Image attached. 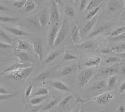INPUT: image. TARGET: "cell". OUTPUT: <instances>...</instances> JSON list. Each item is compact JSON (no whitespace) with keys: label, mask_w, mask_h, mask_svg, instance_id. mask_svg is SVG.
Listing matches in <instances>:
<instances>
[{"label":"cell","mask_w":125,"mask_h":112,"mask_svg":"<svg viewBox=\"0 0 125 112\" xmlns=\"http://www.w3.org/2000/svg\"><path fill=\"white\" fill-rule=\"evenodd\" d=\"M107 87V82L105 79H100L94 83L91 87V89L93 90H101L104 89Z\"/></svg>","instance_id":"obj_15"},{"label":"cell","mask_w":125,"mask_h":112,"mask_svg":"<svg viewBox=\"0 0 125 112\" xmlns=\"http://www.w3.org/2000/svg\"><path fill=\"white\" fill-rule=\"evenodd\" d=\"M39 23L41 26H45L48 24V15L46 8L42 10L39 13Z\"/></svg>","instance_id":"obj_16"},{"label":"cell","mask_w":125,"mask_h":112,"mask_svg":"<svg viewBox=\"0 0 125 112\" xmlns=\"http://www.w3.org/2000/svg\"><path fill=\"white\" fill-rule=\"evenodd\" d=\"M30 43L29 41L24 40H20L18 41V49L22 51H25L30 48Z\"/></svg>","instance_id":"obj_20"},{"label":"cell","mask_w":125,"mask_h":112,"mask_svg":"<svg viewBox=\"0 0 125 112\" xmlns=\"http://www.w3.org/2000/svg\"><path fill=\"white\" fill-rule=\"evenodd\" d=\"M118 112H125V106L123 105H119V107L118 108Z\"/></svg>","instance_id":"obj_47"},{"label":"cell","mask_w":125,"mask_h":112,"mask_svg":"<svg viewBox=\"0 0 125 112\" xmlns=\"http://www.w3.org/2000/svg\"><path fill=\"white\" fill-rule=\"evenodd\" d=\"M49 94V90L45 88H40L34 93V97H42L48 96Z\"/></svg>","instance_id":"obj_34"},{"label":"cell","mask_w":125,"mask_h":112,"mask_svg":"<svg viewBox=\"0 0 125 112\" xmlns=\"http://www.w3.org/2000/svg\"><path fill=\"white\" fill-rule=\"evenodd\" d=\"M60 102V99L58 98H55L54 99H53L52 100H51L50 102L48 103V104H47L44 107H43L42 108V110L44 111V112H48V111H50L51 110L53 109V108H54V106Z\"/></svg>","instance_id":"obj_18"},{"label":"cell","mask_w":125,"mask_h":112,"mask_svg":"<svg viewBox=\"0 0 125 112\" xmlns=\"http://www.w3.org/2000/svg\"><path fill=\"white\" fill-rule=\"evenodd\" d=\"M78 57L74 55L71 54L68 51H64L63 56H62V60L63 61H70V60H78Z\"/></svg>","instance_id":"obj_30"},{"label":"cell","mask_w":125,"mask_h":112,"mask_svg":"<svg viewBox=\"0 0 125 112\" xmlns=\"http://www.w3.org/2000/svg\"><path fill=\"white\" fill-rule=\"evenodd\" d=\"M101 62V58L100 56H95L94 58H91L88 61L84 63V66L88 68H91V67H97L100 65V63Z\"/></svg>","instance_id":"obj_13"},{"label":"cell","mask_w":125,"mask_h":112,"mask_svg":"<svg viewBox=\"0 0 125 112\" xmlns=\"http://www.w3.org/2000/svg\"><path fill=\"white\" fill-rule=\"evenodd\" d=\"M19 19L15 17H9V16H0V22H15L18 21Z\"/></svg>","instance_id":"obj_37"},{"label":"cell","mask_w":125,"mask_h":112,"mask_svg":"<svg viewBox=\"0 0 125 112\" xmlns=\"http://www.w3.org/2000/svg\"><path fill=\"white\" fill-rule=\"evenodd\" d=\"M49 84L51 85V87L55 88L56 90H60V91L69 93L72 92V91L70 89V88L66 84H64V83L61 81H58L57 80V81H50Z\"/></svg>","instance_id":"obj_9"},{"label":"cell","mask_w":125,"mask_h":112,"mask_svg":"<svg viewBox=\"0 0 125 112\" xmlns=\"http://www.w3.org/2000/svg\"><path fill=\"white\" fill-rule=\"evenodd\" d=\"M50 75V73L48 71H44L39 74L37 77L34 78V80L39 81H44Z\"/></svg>","instance_id":"obj_29"},{"label":"cell","mask_w":125,"mask_h":112,"mask_svg":"<svg viewBox=\"0 0 125 112\" xmlns=\"http://www.w3.org/2000/svg\"><path fill=\"white\" fill-rule=\"evenodd\" d=\"M40 109H41V106H37V107H35L33 109L31 110L29 112H39Z\"/></svg>","instance_id":"obj_48"},{"label":"cell","mask_w":125,"mask_h":112,"mask_svg":"<svg viewBox=\"0 0 125 112\" xmlns=\"http://www.w3.org/2000/svg\"><path fill=\"white\" fill-rule=\"evenodd\" d=\"M58 31V25H55V24H54L53 27L51 28V30H50L48 37V44L49 46L51 47V48L54 46V42H55Z\"/></svg>","instance_id":"obj_7"},{"label":"cell","mask_w":125,"mask_h":112,"mask_svg":"<svg viewBox=\"0 0 125 112\" xmlns=\"http://www.w3.org/2000/svg\"><path fill=\"white\" fill-rule=\"evenodd\" d=\"M11 94L10 91H8L5 88L0 86V95H8Z\"/></svg>","instance_id":"obj_44"},{"label":"cell","mask_w":125,"mask_h":112,"mask_svg":"<svg viewBox=\"0 0 125 112\" xmlns=\"http://www.w3.org/2000/svg\"><path fill=\"white\" fill-rule=\"evenodd\" d=\"M119 91L120 93H123L125 92V80H124V81L121 83V85L119 86Z\"/></svg>","instance_id":"obj_45"},{"label":"cell","mask_w":125,"mask_h":112,"mask_svg":"<svg viewBox=\"0 0 125 112\" xmlns=\"http://www.w3.org/2000/svg\"><path fill=\"white\" fill-rule=\"evenodd\" d=\"M78 67H79L77 65L67 66V67H64L62 69V70L60 73V75L62 76V77H66V76L70 75L72 74L73 73L77 71L78 69Z\"/></svg>","instance_id":"obj_11"},{"label":"cell","mask_w":125,"mask_h":112,"mask_svg":"<svg viewBox=\"0 0 125 112\" xmlns=\"http://www.w3.org/2000/svg\"><path fill=\"white\" fill-rule=\"evenodd\" d=\"M16 56L19 58L20 63H25V62L28 61H30V55L27 52L24 51H22L20 52L18 55H16Z\"/></svg>","instance_id":"obj_19"},{"label":"cell","mask_w":125,"mask_h":112,"mask_svg":"<svg viewBox=\"0 0 125 112\" xmlns=\"http://www.w3.org/2000/svg\"><path fill=\"white\" fill-rule=\"evenodd\" d=\"M121 61V59L116 56H111L106 59L105 63L106 64H112V63H117Z\"/></svg>","instance_id":"obj_39"},{"label":"cell","mask_w":125,"mask_h":112,"mask_svg":"<svg viewBox=\"0 0 125 112\" xmlns=\"http://www.w3.org/2000/svg\"><path fill=\"white\" fill-rule=\"evenodd\" d=\"M69 31V24L67 20H64L62 21L61 27L59 29L58 33L57 34L55 42H54V46H57L60 45L62 41H64L65 38L66 37Z\"/></svg>","instance_id":"obj_3"},{"label":"cell","mask_w":125,"mask_h":112,"mask_svg":"<svg viewBox=\"0 0 125 112\" xmlns=\"http://www.w3.org/2000/svg\"><path fill=\"white\" fill-rule=\"evenodd\" d=\"M118 56L122 58H125V51H123V52H121L120 53H119Z\"/></svg>","instance_id":"obj_50"},{"label":"cell","mask_w":125,"mask_h":112,"mask_svg":"<svg viewBox=\"0 0 125 112\" xmlns=\"http://www.w3.org/2000/svg\"><path fill=\"white\" fill-rule=\"evenodd\" d=\"M50 20L53 22L55 25H58L60 23V13L59 11L58 6L56 3V1H52L51 4L50 10Z\"/></svg>","instance_id":"obj_4"},{"label":"cell","mask_w":125,"mask_h":112,"mask_svg":"<svg viewBox=\"0 0 125 112\" xmlns=\"http://www.w3.org/2000/svg\"><path fill=\"white\" fill-rule=\"evenodd\" d=\"M97 16H94L93 18H92L91 20H88L86 23L84 24L83 29V34H86V33H89L90 31L93 29V26L95 24L96 22L97 21Z\"/></svg>","instance_id":"obj_12"},{"label":"cell","mask_w":125,"mask_h":112,"mask_svg":"<svg viewBox=\"0 0 125 112\" xmlns=\"http://www.w3.org/2000/svg\"><path fill=\"white\" fill-rule=\"evenodd\" d=\"M30 23H31L33 26H35V27H38V24H40V23H39V21H38V20H35V19H34V20L33 19V20H30Z\"/></svg>","instance_id":"obj_46"},{"label":"cell","mask_w":125,"mask_h":112,"mask_svg":"<svg viewBox=\"0 0 125 112\" xmlns=\"http://www.w3.org/2000/svg\"><path fill=\"white\" fill-rule=\"evenodd\" d=\"M74 97V95H70L66 97L65 98H64L61 101H60L59 102V106L60 107H62V108H64V106L68 104V103L70 102V100L72 99Z\"/></svg>","instance_id":"obj_35"},{"label":"cell","mask_w":125,"mask_h":112,"mask_svg":"<svg viewBox=\"0 0 125 112\" xmlns=\"http://www.w3.org/2000/svg\"><path fill=\"white\" fill-rule=\"evenodd\" d=\"M88 3H89V1H88V0H81L80 1V10L82 11V10H84V9L86 8Z\"/></svg>","instance_id":"obj_42"},{"label":"cell","mask_w":125,"mask_h":112,"mask_svg":"<svg viewBox=\"0 0 125 112\" xmlns=\"http://www.w3.org/2000/svg\"><path fill=\"white\" fill-rule=\"evenodd\" d=\"M48 96H42V97H34V98H32L30 100V103L31 105H33V106H36L43 101H44L47 98Z\"/></svg>","instance_id":"obj_23"},{"label":"cell","mask_w":125,"mask_h":112,"mask_svg":"<svg viewBox=\"0 0 125 112\" xmlns=\"http://www.w3.org/2000/svg\"><path fill=\"white\" fill-rule=\"evenodd\" d=\"M64 12L66 15L70 17H74L76 14L75 10L71 6H64Z\"/></svg>","instance_id":"obj_28"},{"label":"cell","mask_w":125,"mask_h":112,"mask_svg":"<svg viewBox=\"0 0 125 112\" xmlns=\"http://www.w3.org/2000/svg\"><path fill=\"white\" fill-rule=\"evenodd\" d=\"M93 46V43L91 41H86V42L83 43L81 44H78V45L76 46L78 50H86V49L91 48V47Z\"/></svg>","instance_id":"obj_31"},{"label":"cell","mask_w":125,"mask_h":112,"mask_svg":"<svg viewBox=\"0 0 125 112\" xmlns=\"http://www.w3.org/2000/svg\"><path fill=\"white\" fill-rule=\"evenodd\" d=\"M94 75V70L93 68H88L80 71L78 75V85L80 88L84 87Z\"/></svg>","instance_id":"obj_2"},{"label":"cell","mask_w":125,"mask_h":112,"mask_svg":"<svg viewBox=\"0 0 125 112\" xmlns=\"http://www.w3.org/2000/svg\"><path fill=\"white\" fill-rule=\"evenodd\" d=\"M100 8H101V5L98 6V7L95 8L93 9V10H90V13H88V14L86 15V18H85L86 20L88 21V20H91V19L93 18L94 16H96L97 13H98V11H100Z\"/></svg>","instance_id":"obj_26"},{"label":"cell","mask_w":125,"mask_h":112,"mask_svg":"<svg viewBox=\"0 0 125 112\" xmlns=\"http://www.w3.org/2000/svg\"><path fill=\"white\" fill-rule=\"evenodd\" d=\"M63 112V111H61V112Z\"/></svg>","instance_id":"obj_53"},{"label":"cell","mask_w":125,"mask_h":112,"mask_svg":"<svg viewBox=\"0 0 125 112\" xmlns=\"http://www.w3.org/2000/svg\"><path fill=\"white\" fill-rule=\"evenodd\" d=\"M26 0H21V1H14L13 3V6L16 9H21L22 8L24 7V4H25Z\"/></svg>","instance_id":"obj_38"},{"label":"cell","mask_w":125,"mask_h":112,"mask_svg":"<svg viewBox=\"0 0 125 112\" xmlns=\"http://www.w3.org/2000/svg\"><path fill=\"white\" fill-rule=\"evenodd\" d=\"M115 97L113 94L110 93H104L100 94L98 95L97 98H96L97 103L100 105H105L108 103L109 101L113 100Z\"/></svg>","instance_id":"obj_8"},{"label":"cell","mask_w":125,"mask_h":112,"mask_svg":"<svg viewBox=\"0 0 125 112\" xmlns=\"http://www.w3.org/2000/svg\"><path fill=\"white\" fill-rule=\"evenodd\" d=\"M6 10H8L7 8L3 4H0V11H6Z\"/></svg>","instance_id":"obj_49"},{"label":"cell","mask_w":125,"mask_h":112,"mask_svg":"<svg viewBox=\"0 0 125 112\" xmlns=\"http://www.w3.org/2000/svg\"><path fill=\"white\" fill-rule=\"evenodd\" d=\"M119 69V65H118V64L110 66V67H108L105 68H104L103 70H101V74H103V75H108V74L118 73Z\"/></svg>","instance_id":"obj_17"},{"label":"cell","mask_w":125,"mask_h":112,"mask_svg":"<svg viewBox=\"0 0 125 112\" xmlns=\"http://www.w3.org/2000/svg\"><path fill=\"white\" fill-rule=\"evenodd\" d=\"M116 79V77L115 75H111L109 77L108 81L107 83V87H108V89H112L115 87Z\"/></svg>","instance_id":"obj_33"},{"label":"cell","mask_w":125,"mask_h":112,"mask_svg":"<svg viewBox=\"0 0 125 112\" xmlns=\"http://www.w3.org/2000/svg\"><path fill=\"white\" fill-rule=\"evenodd\" d=\"M61 53L60 51H54V52H52L51 53H50L46 58H45L44 62L45 64L50 63L51 61H53V60H54L58 56L60 55Z\"/></svg>","instance_id":"obj_25"},{"label":"cell","mask_w":125,"mask_h":112,"mask_svg":"<svg viewBox=\"0 0 125 112\" xmlns=\"http://www.w3.org/2000/svg\"></svg>","instance_id":"obj_54"},{"label":"cell","mask_w":125,"mask_h":112,"mask_svg":"<svg viewBox=\"0 0 125 112\" xmlns=\"http://www.w3.org/2000/svg\"><path fill=\"white\" fill-rule=\"evenodd\" d=\"M33 48L35 55L37 56L40 61H43V47L41 40L40 38H37L33 43Z\"/></svg>","instance_id":"obj_5"},{"label":"cell","mask_w":125,"mask_h":112,"mask_svg":"<svg viewBox=\"0 0 125 112\" xmlns=\"http://www.w3.org/2000/svg\"><path fill=\"white\" fill-rule=\"evenodd\" d=\"M71 38L72 42L76 46L78 45L80 40V28L76 24H74V28H73L71 31Z\"/></svg>","instance_id":"obj_10"},{"label":"cell","mask_w":125,"mask_h":112,"mask_svg":"<svg viewBox=\"0 0 125 112\" xmlns=\"http://www.w3.org/2000/svg\"><path fill=\"white\" fill-rule=\"evenodd\" d=\"M4 28L6 29L8 31H9L10 33H12V34H14L16 36H26L29 35V33H27L26 31H24V30H22L21 29L16 28L14 27H11V26H4Z\"/></svg>","instance_id":"obj_14"},{"label":"cell","mask_w":125,"mask_h":112,"mask_svg":"<svg viewBox=\"0 0 125 112\" xmlns=\"http://www.w3.org/2000/svg\"><path fill=\"white\" fill-rule=\"evenodd\" d=\"M125 32V26H121L113 30L110 33L111 37H116Z\"/></svg>","instance_id":"obj_27"},{"label":"cell","mask_w":125,"mask_h":112,"mask_svg":"<svg viewBox=\"0 0 125 112\" xmlns=\"http://www.w3.org/2000/svg\"><path fill=\"white\" fill-rule=\"evenodd\" d=\"M18 93H11L8 94V95H0V101L5 100H7L10 98H12V97H14Z\"/></svg>","instance_id":"obj_40"},{"label":"cell","mask_w":125,"mask_h":112,"mask_svg":"<svg viewBox=\"0 0 125 112\" xmlns=\"http://www.w3.org/2000/svg\"><path fill=\"white\" fill-rule=\"evenodd\" d=\"M53 112V110L52 109V110H51L48 111V112Z\"/></svg>","instance_id":"obj_52"},{"label":"cell","mask_w":125,"mask_h":112,"mask_svg":"<svg viewBox=\"0 0 125 112\" xmlns=\"http://www.w3.org/2000/svg\"><path fill=\"white\" fill-rule=\"evenodd\" d=\"M12 47H13L12 45L0 41V49H1V50H6V49L11 48Z\"/></svg>","instance_id":"obj_41"},{"label":"cell","mask_w":125,"mask_h":112,"mask_svg":"<svg viewBox=\"0 0 125 112\" xmlns=\"http://www.w3.org/2000/svg\"><path fill=\"white\" fill-rule=\"evenodd\" d=\"M33 85H30L27 88L26 90L25 91V97L26 98V100H28V97H30V94H31V91H32V90H33Z\"/></svg>","instance_id":"obj_43"},{"label":"cell","mask_w":125,"mask_h":112,"mask_svg":"<svg viewBox=\"0 0 125 112\" xmlns=\"http://www.w3.org/2000/svg\"><path fill=\"white\" fill-rule=\"evenodd\" d=\"M70 112H80V110L79 108H76V109H74V110H73L72 111H71Z\"/></svg>","instance_id":"obj_51"},{"label":"cell","mask_w":125,"mask_h":112,"mask_svg":"<svg viewBox=\"0 0 125 112\" xmlns=\"http://www.w3.org/2000/svg\"><path fill=\"white\" fill-rule=\"evenodd\" d=\"M120 6V4L116 1H110L108 4V9L109 11L111 13L115 12L118 9Z\"/></svg>","instance_id":"obj_36"},{"label":"cell","mask_w":125,"mask_h":112,"mask_svg":"<svg viewBox=\"0 0 125 112\" xmlns=\"http://www.w3.org/2000/svg\"><path fill=\"white\" fill-rule=\"evenodd\" d=\"M108 27H109V26L108 25L100 26L99 27L94 29V30L91 32V33H90V34L88 35V36L90 37V38H92V37L96 36L98 35V34H100V33H102V32H103V31H104L106 29L108 28Z\"/></svg>","instance_id":"obj_21"},{"label":"cell","mask_w":125,"mask_h":112,"mask_svg":"<svg viewBox=\"0 0 125 112\" xmlns=\"http://www.w3.org/2000/svg\"><path fill=\"white\" fill-rule=\"evenodd\" d=\"M103 1H101V0H91V1H89V3L87 5L86 10H88H88H93V9L100 6L103 3Z\"/></svg>","instance_id":"obj_22"},{"label":"cell","mask_w":125,"mask_h":112,"mask_svg":"<svg viewBox=\"0 0 125 112\" xmlns=\"http://www.w3.org/2000/svg\"><path fill=\"white\" fill-rule=\"evenodd\" d=\"M0 38L6 41L9 44H13V40L8 34H6L1 28H0Z\"/></svg>","instance_id":"obj_32"},{"label":"cell","mask_w":125,"mask_h":112,"mask_svg":"<svg viewBox=\"0 0 125 112\" xmlns=\"http://www.w3.org/2000/svg\"><path fill=\"white\" fill-rule=\"evenodd\" d=\"M33 65H32V64H28L26 63H14L10 66V67H8L7 68L2 71L1 72H0V75H2L4 73H8L20 70V69H22V68H28V67H30Z\"/></svg>","instance_id":"obj_6"},{"label":"cell","mask_w":125,"mask_h":112,"mask_svg":"<svg viewBox=\"0 0 125 112\" xmlns=\"http://www.w3.org/2000/svg\"><path fill=\"white\" fill-rule=\"evenodd\" d=\"M36 8L35 3L31 0L26 1L25 4L24 6V10L25 13H29V12L32 11L33 10H34Z\"/></svg>","instance_id":"obj_24"},{"label":"cell","mask_w":125,"mask_h":112,"mask_svg":"<svg viewBox=\"0 0 125 112\" xmlns=\"http://www.w3.org/2000/svg\"><path fill=\"white\" fill-rule=\"evenodd\" d=\"M33 70H34V65L28 67V68H22V69L8 73L7 77H8L9 78L14 79L15 80L25 79L30 76Z\"/></svg>","instance_id":"obj_1"}]
</instances>
